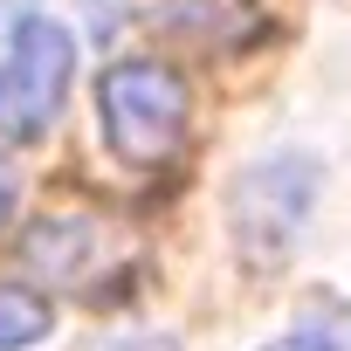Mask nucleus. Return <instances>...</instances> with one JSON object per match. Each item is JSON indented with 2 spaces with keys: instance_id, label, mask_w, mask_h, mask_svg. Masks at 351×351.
<instances>
[{
  "instance_id": "f257e3e1",
  "label": "nucleus",
  "mask_w": 351,
  "mask_h": 351,
  "mask_svg": "<svg viewBox=\"0 0 351 351\" xmlns=\"http://www.w3.org/2000/svg\"><path fill=\"white\" fill-rule=\"evenodd\" d=\"M97 110H104L110 145H117L131 165H158V158L180 152L186 117H193V97H186V76H180V69H165V62H152V56H131V62L104 69Z\"/></svg>"
},
{
  "instance_id": "f03ea898",
  "label": "nucleus",
  "mask_w": 351,
  "mask_h": 351,
  "mask_svg": "<svg viewBox=\"0 0 351 351\" xmlns=\"http://www.w3.org/2000/svg\"><path fill=\"white\" fill-rule=\"evenodd\" d=\"M69 76H76V35L49 14H21L8 62H0V138H14V145L42 138L62 110Z\"/></svg>"
},
{
  "instance_id": "7ed1b4c3",
  "label": "nucleus",
  "mask_w": 351,
  "mask_h": 351,
  "mask_svg": "<svg viewBox=\"0 0 351 351\" xmlns=\"http://www.w3.org/2000/svg\"><path fill=\"white\" fill-rule=\"evenodd\" d=\"M310 200H317V165H310V158L276 152V158L248 165L241 180H234V207H228L241 255H248L255 269H276V262L296 248V234H303V221H310Z\"/></svg>"
},
{
  "instance_id": "20e7f679",
  "label": "nucleus",
  "mask_w": 351,
  "mask_h": 351,
  "mask_svg": "<svg viewBox=\"0 0 351 351\" xmlns=\"http://www.w3.org/2000/svg\"><path fill=\"white\" fill-rule=\"evenodd\" d=\"M269 351H351V303H330V296H317Z\"/></svg>"
},
{
  "instance_id": "39448f33",
  "label": "nucleus",
  "mask_w": 351,
  "mask_h": 351,
  "mask_svg": "<svg viewBox=\"0 0 351 351\" xmlns=\"http://www.w3.org/2000/svg\"><path fill=\"white\" fill-rule=\"evenodd\" d=\"M49 337V303L35 289H0V351H21Z\"/></svg>"
},
{
  "instance_id": "423d86ee",
  "label": "nucleus",
  "mask_w": 351,
  "mask_h": 351,
  "mask_svg": "<svg viewBox=\"0 0 351 351\" xmlns=\"http://www.w3.org/2000/svg\"><path fill=\"white\" fill-rule=\"evenodd\" d=\"M241 8H248V0H172L180 21H193V28H207L221 42H241Z\"/></svg>"
},
{
  "instance_id": "0eeeda50",
  "label": "nucleus",
  "mask_w": 351,
  "mask_h": 351,
  "mask_svg": "<svg viewBox=\"0 0 351 351\" xmlns=\"http://www.w3.org/2000/svg\"><path fill=\"white\" fill-rule=\"evenodd\" d=\"M8 214H14V172L0 165V221H8Z\"/></svg>"
},
{
  "instance_id": "6e6552de",
  "label": "nucleus",
  "mask_w": 351,
  "mask_h": 351,
  "mask_svg": "<svg viewBox=\"0 0 351 351\" xmlns=\"http://www.w3.org/2000/svg\"><path fill=\"white\" fill-rule=\"evenodd\" d=\"M117 351H172V337H138V344H117Z\"/></svg>"
}]
</instances>
